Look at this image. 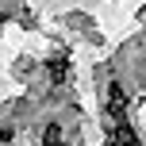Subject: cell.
<instances>
[{"instance_id": "3", "label": "cell", "mask_w": 146, "mask_h": 146, "mask_svg": "<svg viewBox=\"0 0 146 146\" xmlns=\"http://www.w3.org/2000/svg\"><path fill=\"white\" fill-rule=\"evenodd\" d=\"M42 146H66V142H62V131H58V127H50V131H46V142Z\"/></svg>"}, {"instance_id": "2", "label": "cell", "mask_w": 146, "mask_h": 146, "mask_svg": "<svg viewBox=\"0 0 146 146\" xmlns=\"http://www.w3.org/2000/svg\"><path fill=\"white\" fill-rule=\"evenodd\" d=\"M50 77H54V81H62V77H66V58H58V62L50 58Z\"/></svg>"}, {"instance_id": "1", "label": "cell", "mask_w": 146, "mask_h": 146, "mask_svg": "<svg viewBox=\"0 0 146 146\" xmlns=\"http://www.w3.org/2000/svg\"><path fill=\"white\" fill-rule=\"evenodd\" d=\"M131 142H135V131L127 123H119L115 131H111V139H108V146H131Z\"/></svg>"}]
</instances>
